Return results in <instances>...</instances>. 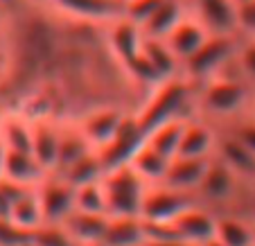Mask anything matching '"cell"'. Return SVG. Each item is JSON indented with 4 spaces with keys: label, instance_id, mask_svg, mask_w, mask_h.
<instances>
[{
    "label": "cell",
    "instance_id": "1",
    "mask_svg": "<svg viewBox=\"0 0 255 246\" xmlns=\"http://www.w3.org/2000/svg\"><path fill=\"white\" fill-rule=\"evenodd\" d=\"M192 88L194 82L185 79L183 75L167 79L160 86H156L151 91L149 100L144 102V107L135 113L144 133H149L151 129H156L158 124H163L167 120L185 118L190 104H192Z\"/></svg>",
    "mask_w": 255,
    "mask_h": 246
},
{
    "label": "cell",
    "instance_id": "2",
    "mask_svg": "<svg viewBox=\"0 0 255 246\" xmlns=\"http://www.w3.org/2000/svg\"><path fill=\"white\" fill-rule=\"evenodd\" d=\"M251 86L242 75L222 73L201 84L199 91V109L215 118H235L249 107Z\"/></svg>",
    "mask_w": 255,
    "mask_h": 246
},
{
    "label": "cell",
    "instance_id": "3",
    "mask_svg": "<svg viewBox=\"0 0 255 246\" xmlns=\"http://www.w3.org/2000/svg\"><path fill=\"white\" fill-rule=\"evenodd\" d=\"M111 217H140L149 183L129 163L106 169L102 176Z\"/></svg>",
    "mask_w": 255,
    "mask_h": 246
},
{
    "label": "cell",
    "instance_id": "4",
    "mask_svg": "<svg viewBox=\"0 0 255 246\" xmlns=\"http://www.w3.org/2000/svg\"><path fill=\"white\" fill-rule=\"evenodd\" d=\"M240 48V36H226V34H210L208 41L183 63L185 79L194 84H203L217 75L226 73L235 66V54Z\"/></svg>",
    "mask_w": 255,
    "mask_h": 246
},
{
    "label": "cell",
    "instance_id": "5",
    "mask_svg": "<svg viewBox=\"0 0 255 246\" xmlns=\"http://www.w3.org/2000/svg\"><path fill=\"white\" fill-rule=\"evenodd\" d=\"M197 199V194L176 190L167 183H149L140 217L147 222V226H169L178 219V215L194 206Z\"/></svg>",
    "mask_w": 255,
    "mask_h": 246
},
{
    "label": "cell",
    "instance_id": "6",
    "mask_svg": "<svg viewBox=\"0 0 255 246\" xmlns=\"http://www.w3.org/2000/svg\"><path fill=\"white\" fill-rule=\"evenodd\" d=\"M36 190L43 206L45 224H63L75 213V185L61 174H48Z\"/></svg>",
    "mask_w": 255,
    "mask_h": 246
},
{
    "label": "cell",
    "instance_id": "7",
    "mask_svg": "<svg viewBox=\"0 0 255 246\" xmlns=\"http://www.w3.org/2000/svg\"><path fill=\"white\" fill-rule=\"evenodd\" d=\"M144 140H147V133H144V129L140 126L138 116H135V113H129L116 138H113L104 149H100L104 167L111 169V167L127 165L131 160V156L144 145Z\"/></svg>",
    "mask_w": 255,
    "mask_h": 246
},
{
    "label": "cell",
    "instance_id": "8",
    "mask_svg": "<svg viewBox=\"0 0 255 246\" xmlns=\"http://www.w3.org/2000/svg\"><path fill=\"white\" fill-rule=\"evenodd\" d=\"M127 116L129 113H125L118 107H95L86 116H82V120H77V124L84 131V135L88 138V142L100 151L118 135Z\"/></svg>",
    "mask_w": 255,
    "mask_h": 246
},
{
    "label": "cell",
    "instance_id": "9",
    "mask_svg": "<svg viewBox=\"0 0 255 246\" xmlns=\"http://www.w3.org/2000/svg\"><path fill=\"white\" fill-rule=\"evenodd\" d=\"M190 11L206 25L210 34L240 36L237 29V0H188Z\"/></svg>",
    "mask_w": 255,
    "mask_h": 246
},
{
    "label": "cell",
    "instance_id": "10",
    "mask_svg": "<svg viewBox=\"0 0 255 246\" xmlns=\"http://www.w3.org/2000/svg\"><path fill=\"white\" fill-rule=\"evenodd\" d=\"M169 226H172V233L176 237L199 246L217 237V217L206 208H199V203H194L185 213H181L176 222L169 224Z\"/></svg>",
    "mask_w": 255,
    "mask_h": 246
},
{
    "label": "cell",
    "instance_id": "11",
    "mask_svg": "<svg viewBox=\"0 0 255 246\" xmlns=\"http://www.w3.org/2000/svg\"><path fill=\"white\" fill-rule=\"evenodd\" d=\"M32 124V154L50 174H54L59 165V151H61V124L52 118H41Z\"/></svg>",
    "mask_w": 255,
    "mask_h": 246
},
{
    "label": "cell",
    "instance_id": "12",
    "mask_svg": "<svg viewBox=\"0 0 255 246\" xmlns=\"http://www.w3.org/2000/svg\"><path fill=\"white\" fill-rule=\"evenodd\" d=\"M237 176L222 158H212L210 160V167H208L206 176H203L201 185L197 190V197L206 199V201H212V203H226L235 197L237 192Z\"/></svg>",
    "mask_w": 255,
    "mask_h": 246
},
{
    "label": "cell",
    "instance_id": "13",
    "mask_svg": "<svg viewBox=\"0 0 255 246\" xmlns=\"http://www.w3.org/2000/svg\"><path fill=\"white\" fill-rule=\"evenodd\" d=\"M208 36H210V32L206 29V25L190 11V14L165 36V41H167V45L174 50V54L181 59V63H185L206 43Z\"/></svg>",
    "mask_w": 255,
    "mask_h": 246
},
{
    "label": "cell",
    "instance_id": "14",
    "mask_svg": "<svg viewBox=\"0 0 255 246\" xmlns=\"http://www.w3.org/2000/svg\"><path fill=\"white\" fill-rule=\"evenodd\" d=\"M217 145H219V138H217L215 129L208 122L188 120L176 156H183V158H212L217 154Z\"/></svg>",
    "mask_w": 255,
    "mask_h": 246
},
{
    "label": "cell",
    "instance_id": "15",
    "mask_svg": "<svg viewBox=\"0 0 255 246\" xmlns=\"http://www.w3.org/2000/svg\"><path fill=\"white\" fill-rule=\"evenodd\" d=\"M215 158V156H212ZM212 158H183V156H176L172 158L167 169V176H165L163 183L172 185L176 190H183V192H192L197 194L199 185H201L203 176H206L208 167H210Z\"/></svg>",
    "mask_w": 255,
    "mask_h": 246
},
{
    "label": "cell",
    "instance_id": "16",
    "mask_svg": "<svg viewBox=\"0 0 255 246\" xmlns=\"http://www.w3.org/2000/svg\"><path fill=\"white\" fill-rule=\"evenodd\" d=\"M109 219H111V215H91L75 210L63 222V228L70 233V237L79 246H102L106 228H109Z\"/></svg>",
    "mask_w": 255,
    "mask_h": 246
},
{
    "label": "cell",
    "instance_id": "17",
    "mask_svg": "<svg viewBox=\"0 0 255 246\" xmlns=\"http://www.w3.org/2000/svg\"><path fill=\"white\" fill-rule=\"evenodd\" d=\"M48 174L50 172L36 160L32 151H7V165L2 179H9L18 185H25V188H39Z\"/></svg>",
    "mask_w": 255,
    "mask_h": 246
},
{
    "label": "cell",
    "instance_id": "18",
    "mask_svg": "<svg viewBox=\"0 0 255 246\" xmlns=\"http://www.w3.org/2000/svg\"><path fill=\"white\" fill-rule=\"evenodd\" d=\"M149 242V226L142 217H111L102 246H140Z\"/></svg>",
    "mask_w": 255,
    "mask_h": 246
},
{
    "label": "cell",
    "instance_id": "19",
    "mask_svg": "<svg viewBox=\"0 0 255 246\" xmlns=\"http://www.w3.org/2000/svg\"><path fill=\"white\" fill-rule=\"evenodd\" d=\"M190 14L188 0H163L158 9L147 18L142 25L144 36H156V39H165L174 27H176L185 16Z\"/></svg>",
    "mask_w": 255,
    "mask_h": 246
},
{
    "label": "cell",
    "instance_id": "20",
    "mask_svg": "<svg viewBox=\"0 0 255 246\" xmlns=\"http://www.w3.org/2000/svg\"><path fill=\"white\" fill-rule=\"evenodd\" d=\"M217 158H222L233 172L246 181H255V154L246 149L235 135H224L217 145Z\"/></svg>",
    "mask_w": 255,
    "mask_h": 246
},
{
    "label": "cell",
    "instance_id": "21",
    "mask_svg": "<svg viewBox=\"0 0 255 246\" xmlns=\"http://www.w3.org/2000/svg\"><path fill=\"white\" fill-rule=\"evenodd\" d=\"M142 54H144V59L151 63V68H154L156 73L160 75V79H163V82L178 77V75H181V70H183V63H181V59L174 54V50L169 48L165 39L144 36Z\"/></svg>",
    "mask_w": 255,
    "mask_h": 246
},
{
    "label": "cell",
    "instance_id": "22",
    "mask_svg": "<svg viewBox=\"0 0 255 246\" xmlns=\"http://www.w3.org/2000/svg\"><path fill=\"white\" fill-rule=\"evenodd\" d=\"M91 151H95V147L88 142V138L79 129L77 122L61 124V151H59V165L54 174H63L70 165H75L79 158H84Z\"/></svg>",
    "mask_w": 255,
    "mask_h": 246
},
{
    "label": "cell",
    "instance_id": "23",
    "mask_svg": "<svg viewBox=\"0 0 255 246\" xmlns=\"http://www.w3.org/2000/svg\"><path fill=\"white\" fill-rule=\"evenodd\" d=\"M32 133H34L32 120L27 116H23L20 111L0 116V138L7 145V149L32 151Z\"/></svg>",
    "mask_w": 255,
    "mask_h": 246
},
{
    "label": "cell",
    "instance_id": "24",
    "mask_svg": "<svg viewBox=\"0 0 255 246\" xmlns=\"http://www.w3.org/2000/svg\"><path fill=\"white\" fill-rule=\"evenodd\" d=\"M11 222L16 226H20L23 231H39L41 226H45V215H43V206H41V197L36 188H27L18 199L14 201L11 208Z\"/></svg>",
    "mask_w": 255,
    "mask_h": 246
},
{
    "label": "cell",
    "instance_id": "25",
    "mask_svg": "<svg viewBox=\"0 0 255 246\" xmlns=\"http://www.w3.org/2000/svg\"><path fill=\"white\" fill-rule=\"evenodd\" d=\"M169 163H172V158H167L165 154L156 151L154 147H149L147 142H144L129 160V165L147 181V183H163L165 176H167Z\"/></svg>",
    "mask_w": 255,
    "mask_h": 246
},
{
    "label": "cell",
    "instance_id": "26",
    "mask_svg": "<svg viewBox=\"0 0 255 246\" xmlns=\"http://www.w3.org/2000/svg\"><path fill=\"white\" fill-rule=\"evenodd\" d=\"M185 124H188V118H174V120H167V122H163V124H158L156 129H151L149 133H147V140H144V142L149 147H154L156 151L165 154L167 158H176Z\"/></svg>",
    "mask_w": 255,
    "mask_h": 246
},
{
    "label": "cell",
    "instance_id": "27",
    "mask_svg": "<svg viewBox=\"0 0 255 246\" xmlns=\"http://www.w3.org/2000/svg\"><path fill=\"white\" fill-rule=\"evenodd\" d=\"M217 237L226 246H255V224L224 215L217 217Z\"/></svg>",
    "mask_w": 255,
    "mask_h": 246
},
{
    "label": "cell",
    "instance_id": "28",
    "mask_svg": "<svg viewBox=\"0 0 255 246\" xmlns=\"http://www.w3.org/2000/svg\"><path fill=\"white\" fill-rule=\"evenodd\" d=\"M104 172H106V167H104V163H102V156H100V151L95 149V151H91V154H86L84 158H79L75 165H70L61 176L66 181H70L75 188H79V185L91 183V181H100L102 176H104Z\"/></svg>",
    "mask_w": 255,
    "mask_h": 246
},
{
    "label": "cell",
    "instance_id": "29",
    "mask_svg": "<svg viewBox=\"0 0 255 246\" xmlns=\"http://www.w3.org/2000/svg\"><path fill=\"white\" fill-rule=\"evenodd\" d=\"M75 206H77L75 210H82V213L109 215V201H106V190L102 179L75 188Z\"/></svg>",
    "mask_w": 255,
    "mask_h": 246
},
{
    "label": "cell",
    "instance_id": "30",
    "mask_svg": "<svg viewBox=\"0 0 255 246\" xmlns=\"http://www.w3.org/2000/svg\"><path fill=\"white\" fill-rule=\"evenodd\" d=\"M235 68L246 82L255 84V39H242L240 36V48H237V54H235Z\"/></svg>",
    "mask_w": 255,
    "mask_h": 246
},
{
    "label": "cell",
    "instance_id": "31",
    "mask_svg": "<svg viewBox=\"0 0 255 246\" xmlns=\"http://www.w3.org/2000/svg\"><path fill=\"white\" fill-rule=\"evenodd\" d=\"M34 240L41 246H79L63 228V224H45L39 231H34Z\"/></svg>",
    "mask_w": 255,
    "mask_h": 246
},
{
    "label": "cell",
    "instance_id": "32",
    "mask_svg": "<svg viewBox=\"0 0 255 246\" xmlns=\"http://www.w3.org/2000/svg\"><path fill=\"white\" fill-rule=\"evenodd\" d=\"M163 0H125V16L142 27Z\"/></svg>",
    "mask_w": 255,
    "mask_h": 246
},
{
    "label": "cell",
    "instance_id": "33",
    "mask_svg": "<svg viewBox=\"0 0 255 246\" xmlns=\"http://www.w3.org/2000/svg\"><path fill=\"white\" fill-rule=\"evenodd\" d=\"M237 29L242 39H255V0L237 2Z\"/></svg>",
    "mask_w": 255,
    "mask_h": 246
},
{
    "label": "cell",
    "instance_id": "34",
    "mask_svg": "<svg viewBox=\"0 0 255 246\" xmlns=\"http://www.w3.org/2000/svg\"><path fill=\"white\" fill-rule=\"evenodd\" d=\"M34 233L23 231L11 219H0V246H20L27 240H32Z\"/></svg>",
    "mask_w": 255,
    "mask_h": 246
},
{
    "label": "cell",
    "instance_id": "35",
    "mask_svg": "<svg viewBox=\"0 0 255 246\" xmlns=\"http://www.w3.org/2000/svg\"><path fill=\"white\" fill-rule=\"evenodd\" d=\"M231 135H235V138L240 140L246 149H251L255 154V118H253V120L237 122V124L233 126V133Z\"/></svg>",
    "mask_w": 255,
    "mask_h": 246
},
{
    "label": "cell",
    "instance_id": "36",
    "mask_svg": "<svg viewBox=\"0 0 255 246\" xmlns=\"http://www.w3.org/2000/svg\"><path fill=\"white\" fill-rule=\"evenodd\" d=\"M147 246H199V244H192V242H185L181 237H154V240L147 242Z\"/></svg>",
    "mask_w": 255,
    "mask_h": 246
},
{
    "label": "cell",
    "instance_id": "37",
    "mask_svg": "<svg viewBox=\"0 0 255 246\" xmlns=\"http://www.w3.org/2000/svg\"><path fill=\"white\" fill-rule=\"evenodd\" d=\"M5 23H7V18L0 14V25H5ZM9 32H11V27L7 29V32H2V27H0V48H2V43H9ZM2 50L9 52V48H2ZM0 75H2V70H0Z\"/></svg>",
    "mask_w": 255,
    "mask_h": 246
},
{
    "label": "cell",
    "instance_id": "38",
    "mask_svg": "<svg viewBox=\"0 0 255 246\" xmlns=\"http://www.w3.org/2000/svg\"><path fill=\"white\" fill-rule=\"evenodd\" d=\"M7 145L2 142V138H0V179L5 176V165H7Z\"/></svg>",
    "mask_w": 255,
    "mask_h": 246
},
{
    "label": "cell",
    "instance_id": "39",
    "mask_svg": "<svg viewBox=\"0 0 255 246\" xmlns=\"http://www.w3.org/2000/svg\"><path fill=\"white\" fill-rule=\"evenodd\" d=\"M18 2H23V5H39V7H45V5H50L52 0H18Z\"/></svg>",
    "mask_w": 255,
    "mask_h": 246
},
{
    "label": "cell",
    "instance_id": "40",
    "mask_svg": "<svg viewBox=\"0 0 255 246\" xmlns=\"http://www.w3.org/2000/svg\"><path fill=\"white\" fill-rule=\"evenodd\" d=\"M201 246H226V244H224L219 237H212V240H208L206 244H201Z\"/></svg>",
    "mask_w": 255,
    "mask_h": 246
},
{
    "label": "cell",
    "instance_id": "41",
    "mask_svg": "<svg viewBox=\"0 0 255 246\" xmlns=\"http://www.w3.org/2000/svg\"><path fill=\"white\" fill-rule=\"evenodd\" d=\"M20 246H41V244H39V242H36V240H34V237H32V240H27V242H25V244H20Z\"/></svg>",
    "mask_w": 255,
    "mask_h": 246
},
{
    "label": "cell",
    "instance_id": "42",
    "mask_svg": "<svg viewBox=\"0 0 255 246\" xmlns=\"http://www.w3.org/2000/svg\"><path fill=\"white\" fill-rule=\"evenodd\" d=\"M251 213H253V219H255V199H253V208H251Z\"/></svg>",
    "mask_w": 255,
    "mask_h": 246
},
{
    "label": "cell",
    "instance_id": "43",
    "mask_svg": "<svg viewBox=\"0 0 255 246\" xmlns=\"http://www.w3.org/2000/svg\"><path fill=\"white\" fill-rule=\"evenodd\" d=\"M140 246H147V244H140Z\"/></svg>",
    "mask_w": 255,
    "mask_h": 246
},
{
    "label": "cell",
    "instance_id": "44",
    "mask_svg": "<svg viewBox=\"0 0 255 246\" xmlns=\"http://www.w3.org/2000/svg\"><path fill=\"white\" fill-rule=\"evenodd\" d=\"M253 109H255V104H253Z\"/></svg>",
    "mask_w": 255,
    "mask_h": 246
},
{
    "label": "cell",
    "instance_id": "45",
    "mask_svg": "<svg viewBox=\"0 0 255 246\" xmlns=\"http://www.w3.org/2000/svg\"><path fill=\"white\" fill-rule=\"evenodd\" d=\"M237 2H240V0H237Z\"/></svg>",
    "mask_w": 255,
    "mask_h": 246
}]
</instances>
